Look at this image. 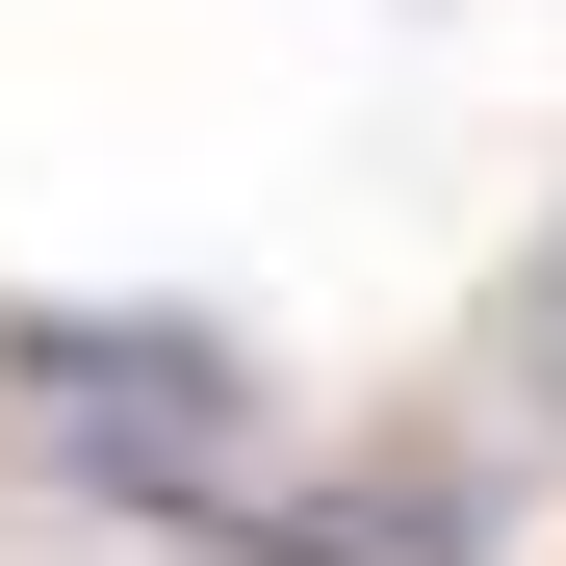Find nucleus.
<instances>
[{
  "instance_id": "f03ea898",
  "label": "nucleus",
  "mask_w": 566,
  "mask_h": 566,
  "mask_svg": "<svg viewBox=\"0 0 566 566\" xmlns=\"http://www.w3.org/2000/svg\"><path fill=\"white\" fill-rule=\"evenodd\" d=\"M515 387H541V412H566V232H541V258H515Z\"/></svg>"
},
{
  "instance_id": "f257e3e1",
  "label": "nucleus",
  "mask_w": 566,
  "mask_h": 566,
  "mask_svg": "<svg viewBox=\"0 0 566 566\" xmlns=\"http://www.w3.org/2000/svg\"><path fill=\"white\" fill-rule=\"evenodd\" d=\"M27 412L104 463V490H207V463H232V360H207V335H104V310H77V335H27Z\"/></svg>"
}]
</instances>
